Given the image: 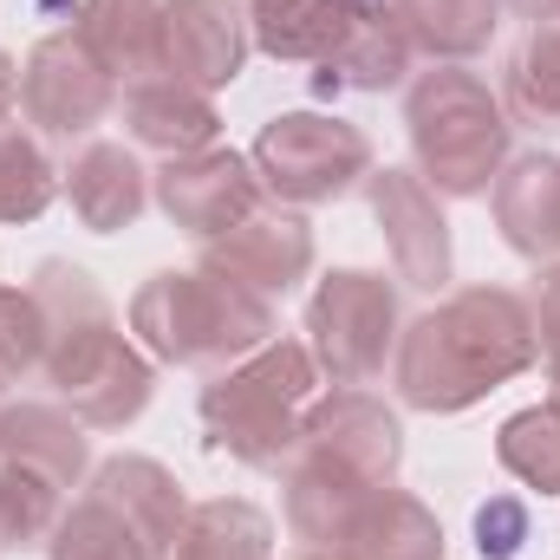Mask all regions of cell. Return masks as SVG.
Masks as SVG:
<instances>
[{"label":"cell","instance_id":"8fae6325","mask_svg":"<svg viewBox=\"0 0 560 560\" xmlns=\"http://www.w3.org/2000/svg\"><path fill=\"white\" fill-rule=\"evenodd\" d=\"M300 450L326 456L352 476H365L372 489H385L405 463V423L385 398H372L365 385H332V398H313L300 418Z\"/></svg>","mask_w":560,"mask_h":560},{"label":"cell","instance_id":"1f68e13d","mask_svg":"<svg viewBox=\"0 0 560 560\" xmlns=\"http://www.w3.org/2000/svg\"><path fill=\"white\" fill-rule=\"evenodd\" d=\"M528 502L522 495H489L482 509H476V555L482 560H515L528 548Z\"/></svg>","mask_w":560,"mask_h":560},{"label":"cell","instance_id":"ffe728a7","mask_svg":"<svg viewBox=\"0 0 560 560\" xmlns=\"http://www.w3.org/2000/svg\"><path fill=\"white\" fill-rule=\"evenodd\" d=\"M411 59H418V52H411L398 13L372 0V7L352 20V33L339 39V52L319 66V92H398V85L411 79Z\"/></svg>","mask_w":560,"mask_h":560},{"label":"cell","instance_id":"3957f363","mask_svg":"<svg viewBox=\"0 0 560 560\" xmlns=\"http://www.w3.org/2000/svg\"><path fill=\"white\" fill-rule=\"evenodd\" d=\"M319 392V365L300 339H268L255 346L248 359L222 365L196 411H202V430H209V450L215 456H235L248 469H280L293 450H300V418Z\"/></svg>","mask_w":560,"mask_h":560},{"label":"cell","instance_id":"44dd1931","mask_svg":"<svg viewBox=\"0 0 560 560\" xmlns=\"http://www.w3.org/2000/svg\"><path fill=\"white\" fill-rule=\"evenodd\" d=\"M365 495H372L365 476H352V469H339V463H326V456H306V450L287 456V528H293L300 541L332 548L339 528L352 522V509H359Z\"/></svg>","mask_w":560,"mask_h":560},{"label":"cell","instance_id":"9c48e42d","mask_svg":"<svg viewBox=\"0 0 560 560\" xmlns=\"http://www.w3.org/2000/svg\"><path fill=\"white\" fill-rule=\"evenodd\" d=\"M150 196H156V209H163L183 235L215 242V235H229L235 222H248V215L268 202V183H261V170H255L248 150L209 143V150H196V156H170V163L150 176Z\"/></svg>","mask_w":560,"mask_h":560},{"label":"cell","instance_id":"cb8c5ba5","mask_svg":"<svg viewBox=\"0 0 560 560\" xmlns=\"http://www.w3.org/2000/svg\"><path fill=\"white\" fill-rule=\"evenodd\" d=\"M411 52L436 66H463L476 52H489L495 26H502V0H392Z\"/></svg>","mask_w":560,"mask_h":560},{"label":"cell","instance_id":"f546056e","mask_svg":"<svg viewBox=\"0 0 560 560\" xmlns=\"http://www.w3.org/2000/svg\"><path fill=\"white\" fill-rule=\"evenodd\" d=\"M46 560H150L138 548V535L98 502V495H85V502H72L66 515H59V528H52V541H46Z\"/></svg>","mask_w":560,"mask_h":560},{"label":"cell","instance_id":"4fadbf2b","mask_svg":"<svg viewBox=\"0 0 560 560\" xmlns=\"http://www.w3.org/2000/svg\"><path fill=\"white\" fill-rule=\"evenodd\" d=\"M202 268H215V275L242 280L248 293L275 300V293H287V287H300L313 275V229H306L300 209L261 202L248 222H235L229 235L202 242Z\"/></svg>","mask_w":560,"mask_h":560},{"label":"cell","instance_id":"e575fe53","mask_svg":"<svg viewBox=\"0 0 560 560\" xmlns=\"http://www.w3.org/2000/svg\"><path fill=\"white\" fill-rule=\"evenodd\" d=\"M248 7V20H261V13H280V7H293V0H242Z\"/></svg>","mask_w":560,"mask_h":560},{"label":"cell","instance_id":"52a82bcc","mask_svg":"<svg viewBox=\"0 0 560 560\" xmlns=\"http://www.w3.org/2000/svg\"><path fill=\"white\" fill-rule=\"evenodd\" d=\"M20 112L39 138H92L118 112V79L79 39V26L46 33L20 66Z\"/></svg>","mask_w":560,"mask_h":560},{"label":"cell","instance_id":"ac0fdd59","mask_svg":"<svg viewBox=\"0 0 560 560\" xmlns=\"http://www.w3.org/2000/svg\"><path fill=\"white\" fill-rule=\"evenodd\" d=\"M339 560H443V522L405 489H372L332 541Z\"/></svg>","mask_w":560,"mask_h":560},{"label":"cell","instance_id":"9a60e30c","mask_svg":"<svg viewBox=\"0 0 560 560\" xmlns=\"http://www.w3.org/2000/svg\"><path fill=\"white\" fill-rule=\"evenodd\" d=\"M489 209H495L502 242L522 261H535V268L560 261V156H548V150L509 156L489 189Z\"/></svg>","mask_w":560,"mask_h":560},{"label":"cell","instance_id":"277c9868","mask_svg":"<svg viewBox=\"0 0 560 560\" xmlns=\"http://www.w3.org/2000/svg\"><path fill=\"white\" fill-rule=\"evenodd\" d=\"M405 131H411V170L436 196L463 202V196H489L502 163H509V112L489 92V79H476L469 66H430L411 98H405Z\"/></svg>","mask_w":560,"mask_h":560},{"label":"cell","instance_id":"74e56055","mask_svg":"<svg viewBox=\"0 0 560 560\" xmlns=\"http://www.w3.org/2000/svg\"><path fill=\"white\" fill-rule=\"evenodd\" d=\"M555 33H560V20H555Z\"/></svg>","mask_w":560,"mask_h":560},{"label":"cell","instance_id":"e0dca14e","mask_svg":"<svg viewBox=\"0 0 560 560\" xmlns=\"http://www.w3.org/2000/svg\"><path fill=\"white\" fill-rule=\"evenodd\" d=\"M118 112H125L131 143L156 150L163 163H170V156H196V150H209V143L222 138V118H215L209 92H196V85H183V79H170V72L125 85Z\"/></svg>","mask_w":560,"mask_h":560},{"label":"cell","instance_id":"d6a6232c","mask_svg":"<svg viewBox=\"0 0 560 560\" xmlns=\"http://www.w3.org/2000/svg\"><path fill=\"white\" fill-rule=\"evenodd\" d=\"M20 118V72H13V59L0 52V131Z\"/></svg>","mask_w":560,"mask_h":560},{"label":"cell","instance_id":"8d00e7d4","mask_svg":"<svg viewBox=\"0 0 560 560\" xmlns=\"http://www.w3.org/2000/svg\"><path fill=\"white\" fill-rule=\"evenodd\" d=\"M300 560H339V555H326V548H313V555H300Z\"/></svg>","mask_w":560,"mask_h":560},{"label":"cell","instance_id":"7402d4cb","mask_svg":"<svg viewBox=\"0 0 560 560\" xmlns=\"http://www.w3.org/2000/svg\"><path fill=\"white\" fill-rule=\"evenodd\" d=\"M0 456L26 463V469H46L66 489L92 469L85 423L72 411H59V405H0Z\"/></svg>","mask_w":560,"mask_h":560},{"label":"cell","instance_id":"836d02e7","mask_svg":"<svg viewBox=\"0 0 560 560\" xmlns=\"http://www.w3.org/2000/svg\"><path fill=\"white\" fill-rule=\"evenodd\" d=\"M509 13H522L528 26H548V20H560V0H502Z\"/></svg>","mask_w":560,"mask_h":560},{"label":"cell","instance_id":"8992f818","mask_svg":"<svg viewBox=\"0 0 560 560\" xmlns=\"http://www.w3.org/2000/svg\"><path fill=\"white\" fill-rule=\"evenodd\" d=\"M306 352L319 365V378L332 385H372L385 372V359L398 352L405 313H398V287L372 268H332L306 300Z\"/></svg>","mask_w":560,"mask_h":560},{"label":"cell","instance_id":"7a4b0ae2","mask_svg":"<svg viewBox=\"0 0 560 560\" xmlns=\"http://www.w3.org/2000/svg\"><path fill=\"white\" fill-rule=\"evenodd\" d=\"M131 332L156 365L222 372L275 339V300L215 268H163L131 293Z\"/></svg>","mask_w":560,"mask_h":560},{"label":"cell","instance_id":"5b68a950","mask_svg":"<svg viewBox=\"0 0 560 560\" xmlns=\"http://www.w3.org/2000/svg\"><path fill=\"white\" fill-rule=\"evenodd\" d=\"M255 170L268 183V196L287 209H319L339 202L352 189H365L372 163V138L332 112H280L275 125H261L255 138Z\"/></svg>","mask_w":560,"mask_h":560},{"label":"cell","instance_id":"5bb4252c","mask_svg":"<svg viewBox=\"0 0 560 560\" xmlns=\"http://www.w3.org/2000/svg\"><path fill=\"white\" fill-rule=\"evenodd\" d=\"M85 495H98V502L138 535V548L150 560L176 555L183 522H189V495H183V482H176L156 456H105V463L92 469V489H85Z\"/></svg>","mask_w":560,"mask_h":560},{"label":"cell","instance_id":"d4e9b609","mask_svg":"<svg viewBox=\"0 0 560 560\" xmlns=\"http://www.w3.org/2000/svg\"><path fill=\"white\" fill-rule=\"evenodd\" d=\"M170 560H275V522L242 495L196 502Z\"/></svg>","mask_w":560,"mask_h":560},{"label":"cell","instance_id":"30bf717a","mask_svg":"<svg viewBox=\"0 0 560 560\" xmlns=\"http://www.w3.org/2000/svg\"><path fill=\"white\" fill-rule=\"evenodd\" d=\"M365 202H372V222L385 229V248H392L398 280L418 287V293H443L450 268H456L443 196L423 183L418 170H372L365 176Z\"/></svg>","mask_w":560,"mask_h":560},{"label":"cell","instance_id":"ba28073f","mask_svg":"<svg viewBox=\"0 0 560 560\" xmlns=\"http://www.w3.org/2000/svg\"><path fill=\"white\" fill-rule=\"evenodd\" d=\"M39 372H46V385H59L66 411L79 423H92V430H125V423H138L143 411H150V398H156V365L143 359L118 326H105V332H92V339L52 352Z\"/></svg>","mask_w":560,"mask_h":560},{"label":"cell","instance_id":"484cf974","mask_svg":"<svg viewBox=\"0 0 560 560\" xmlns=\"http://www.w3.org/2000/svg\"><path fill=\"white\" fill-rule=\"evenodd\" d=\"M502 112H509V125H528V131H560V33L555 20L548 26H535L515 52H509V66H502Z\"/></svg>","mask_w":560,"mask_h":560},{"label":"cell","instance_id":"4dcf8cb0","mask_svg":"<svg viewBox=\"0 0 560 560\" xmlns=\"http://www.w3.org/2000/svg\"><path fill=\"white\" fill-rule=\"evenodd\" d=\"M46 365V313L33 287H0V385H20Z\"/></svg>","mask_w":560,"mask_h":560},{"label":"cell","instance_id":"d590c367","mask_svg":"<svg viewBox=\"0 0 560 560\" xmlns=\"http://www.w3.org/2000/svg\"><path fill=\"white\" fill-rule=\"evenodd\" d=\"M548 405H555V411H560V372H555V392H548Z\"/></svg>","mask_w":560,"mask_h":560},{"label":"cell","instance_id":"603a6c76","mask_svg":"<svg viewBox=\"0 0 560 560\" xmlns=\"http://www.w3.org/2000/svg\"><path fill=\"white\" fill-rule=\"evenodd\" d=\"M365 7L372 0H293L280 13L248 20V39H255V52H268L280 66H326Z\"/></svg>","mask_w":560,"mask_h":560},{"label":"cell","instance_id":"4316f807","mask_svg":"<svg viewBox=\"0 0 560 560\" xmlns=\"http://www.w3.org/2000/svg\"><path fill=\"white\" fill-rule=\"evenodd\" d=\"M59 515H66V482L0 456V548H13V555L46 548Z\"/></svg>","mask_w":560,"mask_h":560},{"label":"cell","instance_id":"7c38bea8","mask_svg":"<svg viewBox=\"0 0 560 560\" xmlns=\"http://www.w3.org/2000/svg\"><path fill=\"white\" fill-rule=\"evenodd\" d=\"M255 39H248V7L242 0H163V72L196 85V92H222L242 79Z\"/></svg>","mask_w":560,"mask_h":560},{"label":"cell","instance_id":"6da1fadb","mask_svg":"<svg viewBox=\"0 0 560 560\" xmlns=\"http://www.w3.org/2000/svg\"><path fill=\"white\" fill-rule=\"evenodd\" d=\"M541 359L535 306L515 287H456L398 332L392 385L423 418H456Z\"/></svg>","mask_w":560,"mask_h":560},{"label":"cell","instance_id":"2e32d148","mask_svg":"<svg viewBox=\"0 0 560 560\" xmlns=\"http://www.w3.org/2000/svg\"><path fill=\"white\" fill-rule=\"evenodd\" d=\"M59 189H66L72 215L92 235H118V229H131L143 209H150V170H143L125 143H105V138L72 150V163L59 170Z\"/></svg>","mask_w":560,"mask_h":560},{"label":"cell","instance_id":"83f0119b","mask_svg":"<svg viewBox=\"0 0 560 560\" xmlns=\"http://www.w3.org/2000/svg\"><path fill=\"white\" fill-rule=\"evenodd\" d=\"M495 456L528 495H560V411L555 405L515 411L495 430Z\"/></svg>","mask_w":560,"mask_h":560},{"label":"cell","instance_id":"d6986e66","mask_svg":"<svg viewBox=\"0 0 560 560\" xmlns=\"http://www.w3.org/2000/svg\"><path fill=\"white\" fill-rule=\"evenodd\" d=\"M79 39L98 52V66L118 85H138L163 72V0H85Z\"/></svg>","mask_w":560,"mask_h":560},{"label":"cell","instance_id":"f1b7e54d","mask_svg":"<svg viewBox=\"0 0 560 560\" xmlns=\"http://www.w3.org/2000/svg\"><path fill=\"white\" fill-rule=\"evenodd\" d=\"M59 196V170L20 125L0 131V222H39Z\"/></svg>","mask_w":560,"mask_h":560}]
</instances>
